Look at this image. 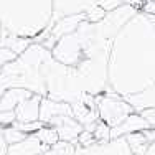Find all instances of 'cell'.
<instances>
[{
  "instance_id": "obj_8",
  "label": "cell",
  "mask_w": 155,
  "mask_h": 155,
  "mask_svg": "<svg viewBox=\"0 0 155 155\" xmlns=\"http://www.w3.org/2000/svg\"><path fill=\"white\" fill-rule=\"evenodd\" d=\"M48 125L56 129L58 137L60 140H64V142L69 143H78V139H79V134L84 130V127L81 125L73 116H58L54 119H51Z\"/></svg>"
},
{
  "instance_id": "obj_6",
  "label": "cell",
  "mask_w": 155,
  "mask_h": 155,
  "mask_svg": "<svg viewBox=\"0 0 155 155\" xmlns=\"http://www.w3.org/2000/svg\"><path fill=\"white\" fill-rule=\"evenodd\" d=\"M51 54L61 64L76 68L84 58V50H83V45H81L78 33L73 31L69 35L63 36L61 40H58L56 45L51 48Z\"/></svg>"
},
{
  "instance_id": "obj_16",
  "label": "cell",
  "mask_w": 155,
  "mask_h": 155,
  "mask_svg": "<svg viewBox=\"0 0 155 155\" xmlns=\"http://www.w3.org/2000/svg\"><path fill=\"white\" fill-rule=\"evenodd\" d=\"M127 101L130 102V106L134 107L135 112H140L142 109H147V107H155V86L140 94L130 96V97H127Z\"/></svg>"
},
{
  "instance_id": "obj_21",
  "label": "cell",
  "mask_w": 155,
  "mask_h": 155,
  "mask_svg": "<svg viewBox=\"0 0 155 155\" xmlns=\"http://www.w3.org/2000/svg\"><path fill=\"white\" fill-rule=\"evenodd\" d=\"M2 130H3V139H5V142L8 143V145H12V143H18V142H21V140H25L28 137V134L18 130V129L13 127V125L3 127Z\"/></svg>"
},
{
  "instance_id": "obj_29",
  "label": "cell",
  "mask_w": 155,
  "mask_h": 155,
  "mask_svg": "<svg viewBox=\"0 0 155 155\" xmlns=\"http://www.w3.org/2000/svg\"><path fill=\"white\" fill-rule=\"evenodd\" d=\"M3 127H0V155H7V149H8V143L3 139Z\"/></svg>"
},
{
  "instance_id": "obj_19",
  "label": "cell",
  "mask_w": 155,
  "mask_h": 155,
  "mask_svg": "<svg viewBox=\"0 0 155 155\" xmlns=\"http://www.w3.org/2000/svg\"><path fill=\"white\" fill-rule=\"evenodd\" d=\"M35 135L40 139V142H41L45 147H51V145H54V143L60 140L56 129L51 127V125H43L38 132H35Z\"/></svg>"
},
{
  "instance_id": "obj_23",
  "label": "cell",
  "mask_w": 155,
  "mask_h": 155,
  "mask_svg": "<svg viewBox=\"0 0 155 155\" xmlns=\"http://www.w3.org/2000/svg\"><path fill=\"white\" fill-rule=\"evenodd\" d=\"M12 125H13L15 129H18V130H21V132H25V134L30 135V134H35V132H38L45 124H43L41 120H36V122H17V120H15V122H13Z\"/></svg>"
},
{
  "instance_id": "obj_5",
  "label": "cell",
  "mask_w": 155,
  "mask_h": 155,
  "mask_svg": "<svg viewBox=\"0 0 155 155\" xmlns=\"http://www.w3.org/2000/svg\"><path fill=\"white\" fill-rule=\"evenodd\" d=\"M96 107H97L99 119L107 124L110 129L124 122L130 114L135 112L130 102L116 93H104L96 96Z\"/></svg>"
},
{
  "instance_id": "obj_13",
  "label": "cell",
  "mask_w": 155,
  "mask_h": 155,
  "mask_svg": "<svg viewBox=\"0 0 155 155\" xmlns=\"http://www.w3.org/2000/svg\"><path fill=\"white\" fill-rule=\"evenodd\" d=\"M46 149L48 147L43 145L35 134H30L25 140H21V142L8 145L7 155H40V153L45 152Z\"/></svg>"
},
{
  "instance_id": "obj_10",
  "label": "cell",
  "mask_w": 155,
  "mask_h": 155,
  "mask_svg": "<svg viewBox=\"0 0 155 155\" xmlns=\"http://www.w3.org/2000/svg\"><path fill=\"white\" fill-rule=\"evenodd\" d=\"M58 116H73L71 104L61 101H54L50 97H41V104H40V120L45 125H48L51 119Z\"/></svg>"
},
{
  "instance_id": "obj_11",
  "label": "cell",
  "mask_w": 155,
  "mask_h": 155,
  "mask_svg": "<svg viewBox=\"0 0 155 155\" xmlns=\"http://www.w3.org/2000/svg\"><path fill=\"white\" fill-rule=\"evenodd\" d=\"M43 96L31 94L28 99L21 101L15 107L17 122H36L40 120V104Z\"/></svg>"
},
{
  "instance_id": "obj_25",
  "label": "cell",
  "mask_w": 155,
  "mask_h": 155,
  "mask_svg": "<svg viewBox=\"0 0 155 155\" xmlns=\"http://www.w3.org/2000/svg\"><path fill=\"white\" fill-rule=\"evenodd\" d=\"M93 143H96L94 134L84 129V130L79 134V139H78V143H76V145H79V147H89V145H93Z\"/></svg>"
},
{
  "instance_id": "obj_27",
  "label": "cell",
  "mask_w": 155,
  "mask_h": 155,
  "mask_svg": "<svg viewBox=\"0 0 155 155\" xmlns=\"http://www.w3.org/2000/svg\"><path fill=\"white\" fill-rule=\"evenodd\" d=\"M15 58H17V54L13 53V51H10L8 48H3V46H0V69H2L3 66L7 64V63L13 61Z\"/></svg>"
},
{
  "instance_id": "obj_18",
  "label": "cell",
  "mask_w": 155,
  "mask_h": 155,
  "mask_svg": "<svg viewBox=\"0 0 155 155\" xmlns=\"http://www.w3.org/2000/svg\"><path fill=\"white\" fill-rule=\"evenodd\" d=\"M40 155H76V145L64 142V140H58L54 145L48 147L45 152Z\"/></svg>"
},
{
  "instance_id": "obj_32",
  "label": "cell",
  "mask_w": 155,
  "mask_h": 155,
  "mask_svg": "<svg viewBox=\"0 0 155 155\" xmlns=\"http://www.w3.org/2000/svg\"><path fill=\"white\" fill-rule=\"evenodd\" d=\"M152 17H153V15H152ZM153 20H155V17H153Z\"/></svg>"
},
{
  "instance_id": "obj_26",
  "label": "cell",
  "mask_w": 155,
  "mask_h": 155,
  "mask_svg": "<svg viewBox=\"0 0 155 155\" xmlns=\"http://www.w3.org/2000/svg\"><path fill=\"white\" fill-rule=\"evenodd\" d=\"M17 120L15 110H2L0 112V127H8Z\"/></svg>"
},
{
  "instance_id": "obj_1",
  "label": "cell",
  "mask_w": 155,
  "mask_h": 155,
  "mask_svg": "<svg viewBox=\"0 0 155 155\" xmlns=\"http://www.w3.org/2000/svg\"><path fill=\"white\" fill-rule=\"evenodd\" d=\"M107 93L127 99L155 86V20L135 13L116 33L107 61Z\"/></svg>"
},
{
  "instance_id": "obj_15",
  "label": "cell",
  "mask_w": 155,
  "mask_h": 155,
  "mask_svg": "<svg viewBox=\"0 0 155 155\" xmlns=\"http://www.w3.org/2000/svg\"><path fill=\"white\" fill-rule=\"evenodd\" d=\"M31 43H33L31 38H23V36L10 35V33H2V38H0V46L8 48V50L13 51L17 56L23 53Z\"/></svg>"
},
{
  "instance_id": "obj_9",
  "label": "cell",
  "mask_w": 155,
  "mask_h": 155,
  "mask_svg": "<svg viewBox=\"0 0 155 155\" xmlns=\"http://www.w3.org/2000/svg\"><path fill=\"white\" fill-rule=\"evenodd\" d=\"M94 5H97L96 0H54V13L51 25L68 15H78V13L87 12Z\"/></svg>"
},
{
  "instance_id": "obj_22",
  "label": "cell",
  "mask_w": 155,
  "mask_h": 155,
  "mask_svg": "<svg viewBox=\"0 0 155 155\" xmlns=\"http://www.w3.org/2000/svg\"><path fill=\"white\" fill-rule=\"evenodd\" d=\"M94 139L96 142H109L110 140V127L106 122H102L101 119L97 120L96 124V129H94Z\"/></svg>"
},
{
  "instance_id": "obj_28",
  "label": "cell",
  "mask_w": 155,
  "mask_h": 155,
  "mask_svg": "<svg viewBox=\"0 0 155 155\" xmlns=\"http://www.w3.org/2000/svg\"><path fill=\"white\" fill-rule=\"evenodd\" d=\"M140 116L149 122L150 129H155V107H147V109H142L140 110Z\"/></svg>"
},
{
  "instance_id": "obj_14",
  "label": "cell",
  "mask_w": 155,
  "mask_h": 155,
  "mask_svg": "<svg viewBox=\"0 0 155 155\" xmlns=\"http://www.w3.org/2000/svg\"><path fill=\"white\" fill-rule=\"evenodd\" d=\"M33 93L27 89H21V87H12V89H7L5 93L0 96V112L2 110H15V107L20 104L21 101L28 99Z\"/></svg>"
},
{
  "instance_id": "obj_4",
  "label": "cell",
  "mask_w": 155,
  "mask_h": 155,
  "mask_svg": "<svg viewBox=\"0 0 155 155\" xmlns=\"http://www.w3.org/2000/svg\"><path fill=\"white\" fill-rule=\"evenodd\" d=\"M41 73L46 86V97L74 104L86 94L83 79L78 69L61 64L53 58V54L43 63Z\"/></svg>"
},
{
  "instance_id": "obj_31",
  "label": "cell",
  "mask_w": 155,
  "mask_h": 155,
  "mask_svg": "<svg viewBox=\"0 0 155 155\" xmlns=\"http://www.w3.org/2000/svg\"><path fill=\"white\" fill-rule=\"evenodd\" d=\"M0 38H2V27H0Z\"/></svg>"
},
{
  "instance_id": "obj_20",
  "label": "cell",
  "mask_w": 155,
  "mask_h": 155,
  "mask_svg": "<svg viewBox=\"0 0 155 155\" xmlns=\"http://www.w3.org/2000/svg\"><path fill=\"white\" fill-rule=\"evenodd\" d=\"M96 2H97V5L102 7L106 12H110V10H116L122 5H134V7H137V8H140L143 0H96Z\"/></svg>"
},
{
  "instance_id": "obj_3",
  "label": "cell",
  "mask_w": 155,
  "mask_h": 155,
  "mask_svg": "<svg viewBox=\"0 0 155 155\" xmlns=\"http://www.w3.org/2000/svg\"><path fill=\"white\" fill-rule=\"evenodd\" d=\"M51 51L41 43H31L21 54H18L13 61L7 63L0 69V96L7 89L21 87L33 94L46 96V86L43 79L41 66Z\"/></svg>"
},
{
  "instance_id": "obj_24",
  "label": "cell",
  "mask_w": 155,
  "mask_h": 155,
  "mask_svg": "<svg viewBox=\"0 0 155 155\" xmlns=\"http://www.w3.org/2000/svg\"><path fill=\"white\" fill-rule=\"evenodd\" d=\"M106 10L102 8V7H99V5H94V7H91L87 12H84V15H86V21H91V23H97V21H101L102 18L106 17Z\"/></svg>"
},
{
  "instance_id": "obj_7",
  "label": "cell",
  "mask_w": 155,
  "mask_h": 155,
  "mask_svg": "<svg viewBox=\"0 0 155 155\" xmlns=\"http://www.w3.org/2000/svg\"><path fill=\"white\" fill-rule=\"evenodd\" d=\"M76 155H132L125 137L110 139L109 142H96L89 147L76 145Z\"/></svg>"
},
{
  "instance_id": "obj_30",
  "label": "cell",
  "mask_w": 155,
  "mask_h": 155,
  "mask_svg": "<svg viewBox=\"0 0 155 155\" xmlns=\"http://www.w3.org/2000/svg\"><path fill=\"white\" fill-rule=\"evenodd\" d=\"M145 155H155V142H152V143L149 145V149H147Z\"/></svg>"
},
{
  "instance_id": "obj_17",
  "label": "cell",
  "mask_w": 155,
  "mask_h": 155,
  "mask_svg": "<svg viewBox=\"0 0 155 155\" xmlns=\"http://www.w3.org/2000/svg\"><path fill=\"white\" fill-rule=\"evenodd\" d=\"M125 139H127V143H129V147H130L132 155H145L150 142L147 140L145 135H143V132L129 134V135H125Z\"/></svg>"
},
{
  "instance_id": "obj_12",
  "label": "cell",
  "mask_w": 155,
  "mask_h": 155,
  "mask_svg": "<svg viewBox=\"0 0 155 155\" xmlns=\"http://www.w3.org/2000/svg\"><path fill=\"white\" fill-rule=\"evenodd\" d=\"M150 129L149 122L140 116L139 112H134L119 125L110 129V139H119V137H125L129 134H134V132H142Z\"/></svg>"
},
{
  "instance_id": "obj_2",
  "label": "cell",
  "mask_w": 155,
  "mask_h": 155,
  "mask_svg": "<svg viewBox=\"0 0 155 155\" xmlns=\"http://www.w3.org/2000/svg\"><path fill=\"white\" fill-rule=\"evenodd\" d=\"M54 0H0L2 33L41 43L51 27Z\"/></svg>"
}]
</instances>
